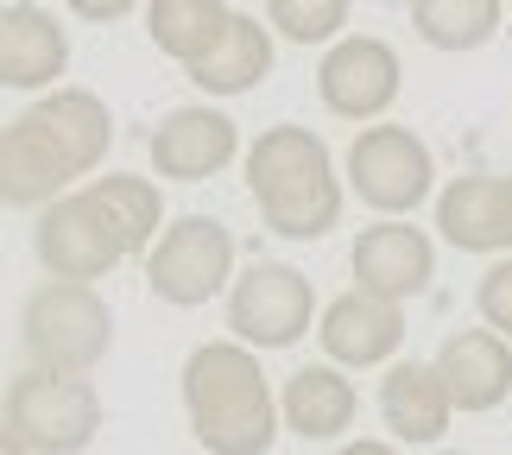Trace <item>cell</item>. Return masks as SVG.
I'll return each mask as SVG.
<instances>
[{
  "instance_id": "cell-1",
  "label": "cell",
  "mask_w": 512,
  "mask_h": 455,
  "mask_svg": "<svg viewBox=\"0 0 512 455\" xmlns=\"http://www.w3.org/2000/svg\"><path fill=\"white\" fill-rule=\"evenodd\" d=\"M184 411L209 455H266L279 443V399L260 354L228 342H203L184 361Z\"/></svg>"
},
{
  "instance_id": "cell-2",
  "label": "cell",
  "mask_w": 512,
  "mask_h": 455,
  "mask_svg": "<svg viewBox=\"0 0 512 455\" xmlns=\"http://www.w3.org/2000/svg\"><path fill=\"white\" fill-rule=\"evenodd\" d=\"M247 190L260 203V222L285 241H323L342 222L336 152L310 127H266L247 146Z\"/></svg>"
},
{
  "instance_id": "cell-3",
  "label": "cell",
  "mask_w": 512,
  "mask_h": 455,
  "mask_svg": "<svg viewBox=\"0 0 512 455\" xmlns=\"http://www.w3.org/2000/svg\"><path fill=\"white\" fill-rule=\"evenodd\" d=\"M19 342L45 373H95L114 348V310L95 285L45 279L19 310Z\"/></svg>"
},
{
  "instance_id": "cell-4",
  "label": "cell",
  "mask_w": 512,
  "mask_h": 455,
  "mask_svg": "<svg viewBox=\"0 0 512 455\" xmlns=\"http://www.w3.org/2000/svg\"><path fill=\"white\" fill-rule=\"evenodd\" d=\"M26 455H83L102 437V392L89 386V373H45L26 367L7 386V418Z\"/></svg>"
},
{
  "instance_id": "cell-5",
  "label": "cell",
  "mask_w": 512,
  "mask_h": 455,
  "mask_svg": "<svg viewBox=\"0 0 512 455\" xmlns=\"http://www.w3.org/2000/svg\"><path fill=\"white\" fill-rule=\"evenodd\" d=\"M146 285L171 310H196L234 285V234L215 215H177L146 247Z\"/></svg>"
},
{
  "instance_id": "cell-6",
  "label": "cell",
  "mask_w": 512,
  "mask_h": 455,
  "mask_svg": "<svg viewBox=\"0 0 512 455\" xmlns=\"http://www.w3.org/2000/svg\"><path fill=\"white\" fill-rule=\"evenodd\" d=\"M348 190L380 215V222H399L437 190V158L418 140L411 127H392V121H373V127H354V146H348Z\"/></svg>"
},
{
  "instance_id": "cell-7",
  "label": "cell",
  "mask_w": 512,
  "mask_h": 455,
  "mask_svg": "<svg viewBox=\"0 0 512 455\" xmlns=\"http://www.w3.org/2000/svg\"><path fill=\"white\" fill-rule=\"evenodd\" d=\"M310 316H317V291L285 260H253L241 279L228 285V329H234V342L253 348V354L304 342Z\"/></svg>"
},
{
  "instance_id": "cell-8",
  "label": "cell",
  "mask_w": 512,
  "mask_h": 455,
  "mask_svg": "<svg viewBox=\"0 0 512 455\" xmlns=\"http://www.w3.org/2000/svg\"><path fill=\"white\" fill-rule=\"evenodd\" d=\"M399 89H405V64H399V51L373 32H342L317 64V95L342 121H380V114L399 102Z\"/></svg>"
},
{
  "instance_id": "cell-9",
  "label": "cell",
  "mask_w": 512,
  "mask_h": 455,
  "mask_svg": "<svg viewBox=\"0 0 512 455\" xmlns=\"http://www.w3.org/2000/svg\"><path fill=\"white\" fill-rule=\"evenodd\" d=\"M32 253H38V266H45V279H64V285H95L127 260V253L114 247L102 209L89 203V190H70V196H57V203L38 209Z\"/></svg>"
},
{
  "instance_id": "cell-10",
  "label": "cell",
  "mask_w": 512,
  "mask_h": 455,
  "mask_svg": "<svg viewBox=\"0 0 512 455\" xmlns=\"http://www.w3.org/2000/svg\"><path fill=\"white\" fill-rule=\"evenodd\" d=\"M348 266H354V291L405 310L411 298L430 291V279H437V241H430L424 228H411V222H373V228H361Z\"/></svg>"
},
{
  "instance_id": "cell-11",
  "label": "cell",
  "mask_w": 512,
  "mask_h": 455,
  "mask_svg": "<svg viewBox=\"0 0 512 455\" xmlns=\"http://www.w3.org/2000/svg\"><path fill=\"white\" fill-rule=\"evenodd\" d=\"M146 152H152V171L171 177V184H203V177H215L222 165H234L241 127H234L222 108L190 102V108H171L165 121L152 127Z\"/></svg>"
},
{
  "instance_id": "cell-12",
  "label": "cell",
  "mask_w": 512,
  "mask_h": 455,
  "mask_svg": "<svg viewBox=\"0 0 512 455\" xmlns=\"http://www.w3.org/2000/svg\"><path fill=\"white\" fill-rule=\"evenodd\" d=\"M64 70H70V32L57 26L51 7H38V0L0 7V89L38 95L57 89Z\"/></svg>"
},
{
  "instance_id": "cell-13",
  "label": "cell",
  "mask_w": 512,
  "mask_h": 455,
  "mask_svg": "<svg viewBox=\"0 0 512 455\" xmlns=\"http://www.w3.org/2000/svg\"><path fill=\"white\" fill-rule=\"evenodd\" d=\"M317 342L329 367H386L405 348V310L367 298V291H342L317 316Z\"/></svg>"
},
{
  "instance_id": "cell-14",
  "label": "cell",
  "mask_w": 512,
  "mask_h": 455,
  "mask_svg": "<svg viewBox=\"0 0 512 455\" xmlns=\"http://www.w3.org/2000/svg\"><path fill=\"white\" fill-rule=\"evenodd\" d=\"M430 367L456 411H494L512 399V342H500L494 329H456Z\"/></svg>"
},
{
  "instance_id": "cell-15",
  "label": "cell",
  "mask_w": 512,
  "mask_h": 455,
  "mask_svg": "<svg viewBox=\"0 0 512 455\" xmlns=\"http://www.w3.org/2000/svg\"><path fill=\"white\" fill-rule=\"evenodd\" d=\"M26 121L57 146V158H64L76 177L102 165V152H108V140H114L108 102H102L95 89H51V95H38V102L26 108Z\"/></svg>"
},
{
  "instance_id": "cell-16",
  "label": "cell",
  "mask_w": 512,
  "mask_h": 455,
  "mask_svg": "<svg viewBox=\"0 0 512 455\" xmlns=\"http://www.w3.org/2000/svg\"><path fill=\"white\" fill-rule=\"evenodd\" d=\"M70 165L57 158V146L38 133L26 114L0 133V203L7 209H45L57 196H70Z\"/></svg>"
},
{
  "instance_id": "cell-17",
  "label": "cell",
  "mask_w": 512,
  "mask_h": 455,
  "mask_svg": "<svg viewBox=\"0 0 512 455\" xmlns=\"http://www.w3.org/2000/svg\"><path fill=\"white\" fill-rule=\"evenodd\" d=\"M272 76V32L260 13H228L222 38L190 64V83L203 95H247Z\"/></svg>"
},
{
  "instance_id": "cell-18",
  "label": "cell",
  "mask_w": 512,
  "mask_h": 455,
  "mask_svg": "<svg viewBox=\"0 0 512 455\" xmlns=\"http://www.w3.org/2000/svg\"><path fill=\"white\" fill-rule=\"evenodd\" d=\"M354 411H361V392L354 380H342V367H298L279 392V418L304 443H336L354 424Z\"/></svg>"
},
{
  "instance_id": "cell-19",
  "label": "cell",
  "mask_w": 512,
  "mask_h": 455,
  "mask_svg": "<svg viewBox=\"0 0 512 455\" xmlns=\"http://www.w3.org/2000/svg\"><path fill=\"white\" fill-rule=\"evenodd\" d=\"M380 418L399 443H437L449 418H456V405H449L430 361H392L380 380Z\"/></svg>"
},
{
  "instance_id": "cell-20",
  "label": "cell",
  "mask_w": 512,
  "mask_h": 455,
  "mask_svg": "<svg viewBox=\"0 0 512 455\" xmlns=\"http://www.w3.org/2000/svg\"><path fill=\"white\" fill-rule=\"evenodd\" d=\"M437 228L456 253H506V177H456L437 196Z\"/></svg>"
},
{
  "instance_id": "cell-21",
  "label": "cell",
  "mask_w": 512,
  "mask_h": 455,
  "mask_svg": "<svg viewBox=\"0 0 512 455\" xmlns=\"http://www.w3.org/2000/svg\"><path fill=\"white\" fill-rule=\"evenodd\" d=\"M89 203L102 209L114 247H121L127 260H133V253H146L152 241H159V228H165V203H159V184H152V177L108 171V177H95V184H89Z\"/></svg>"
},
{
  "instance_id": "cell-22",
  "label": "cell",
  "mask_w": 512,
  "mask_h": 455,
  "mask_svg": "<svg viewBox=\"0 0 512 455\" xmlns=\"http://www.w3.org/2000/svg\"><path fill=\"white\" fill-rule=\"evenodd\" d=\"M506 0H411V32L430 51H481L500 38Z\"/></svg>"
},
{
  "instance_id": "cell-23",
  "label": "cell",
  "mask_w": 512,
  "mask_h": 455,
  "mask_svg": "<svg viewBox=\"0 0 512 455\" xmlns=\"http://www.w3.org/2000/svg\"><path fill=\"white\" fill-rule=\"evenodd\" d=\"M228 13H234L228 0H146V38L190 70L196 57L222 38Z\"/></svg>"
},
{
  "instance_id": "cell-24",
  "label": "cell",
  "mask_w": 512,
  "mask_h": 455,
  "mask_svg": "<svg viewBox=\"0 0 512 455\" xmlns=\"http://www.w3.org/2000/svg\"><path fill=\"white\" fill-rule=\"evenodd\" d=\"M348 26V0H266V32L291 45H336Z\"/></svg>"
},
{
  "instance_id": "cell-25",
  "label": "cell",
  "mask_w": 512,
  "mask_h": 455,
  "mask_svg": "<svg viewBox=\"0 0 512 455\" xmlns=\"http://www.w3.org/2000/svg\"><path fill=\"white\" fill-rule=\"evenodd\" d=\"M475 310H481V323L494 329L500 342H512V253L481 272V285H475Z\"/></svg>"
},
{
  "instance_id": "cell-26",
  "label": "cell",
  "mask_w": 512,
  "mask_h": 455,
  "mask_svg": "<svg viewBox=\"0 0 512 455\" xmlns=\"http://www.w3.org/2000/svg\"><path fill=\"white\" fill-rule=\"evenodd\" d=\"M64 7H70L76 19H89V26H108V19H127L140 0H64Z\"/></svg>"
},
{
  "instance_id": "cell-27",
  "label": "cell",
  "mask_w": 512,
  "mask_h": 455,
  "mask_svg": "<svg viewBox=\"0 0 512 455\" xmlns=\"http://www.w3.org/2000/svg\"><path fill=\"white\" fill-rule=\"evenodd\" d=\"M336 455H399L392 443H380V437H361V443H342Z\"/></svg>"
},
{
  "instance_id": "cell-28",
  "label": "cell",
  "mask_w": 512,
  "mask_h": 455,
  "mask_svg": "<svg viewBox=\"0 0 512 455\" xmlns=\"http://www.w3.org/2000/svg\"><path fill=\"white\" fill-rule=\"evenodd\" d=\"M0 455H26V443H19V437H13L7 424H0Z\"/></svg>"
},
{
  "instance_id": "cell-29",
  "label": "cell",
  "mask_w": 512,
  "mask_h": 455,
  "mask_svg": "<svg viewBox=\"0 0 512 455\" xmlns=\"http://www.w3.org/2000/svg\"><path fill=\"white\" fill-rule=\"evenodd\" d=\"M506 253H512V177H506Z\"/></svg>"
},
{
  "instance_id": "cell-30",
  "label": "cell",
  "mask_w": 512,
  "mask_h": 455,
  "mask_svg": "<svg viewBox=\"0 0 512 455\" xmlns=\"http://www.w3.org/2000/svg\"><path fill=\"white\" fill-rule=\"evenodd\" d=\"M443 455H462V449H443Z\"/></svg>"
},
{
  "instance_id": "cell-31",
  "label": "cell",
  "mask_w": 512,
  "mask_h": 455,
  "mask_svg": "<svg viewBox=\"0 0 512 455\" xmlns=\"http://www.w3.org/2000/svg\"><path fill=\"white\" fill-rule=\"evenodd\" d=\"M506 7H512V0H506Z\"/></svg>"
}]
</instances>
